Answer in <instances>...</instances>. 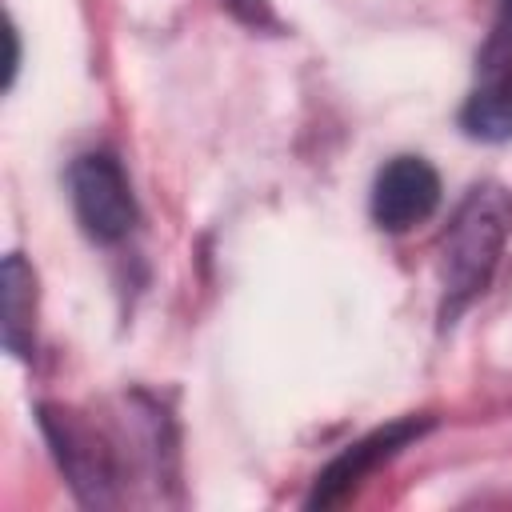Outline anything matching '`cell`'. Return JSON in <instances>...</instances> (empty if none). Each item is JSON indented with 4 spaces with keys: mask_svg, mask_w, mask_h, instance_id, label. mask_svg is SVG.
Returning <instances> with one entry per match:
<instances>
[{
    "mask_svg": "<svg viewBox=\"0 0 512 512\" xmlns=\"http://www.w3.org/2000/svg\"><path fill=\"white\" fill-rule=\"evenodd\" d=\"M512 200L504 188H476L456 212L444 240V320L484 292L508 240Z\"/></svg>",
    "mask_w": 512,
    "mask_h": 512,
    "instance_id": "cell-1",
    "label": "cell"
},
{
    "mask_svg": "<svg viewBox=\"0 0 512 512\" xmlns=\"http://www.w3.org/2000/svg\"><path fill=\"white\" fill-rule=\"evenodd\" d=\"M464 128L480 140L512 136V0H500L496 24L480 48V80L464 104Z\"/></svg>",
    "mask_w": 512,
    "mask_h": 512,
    "instance_id": "cell-2",
    "label": "cell"
},
{
    "mask_svg": "<svg viewBox=\"0 0 512 512\" xmlns=\"http://www.w3.org/2000/svg\"><path fill=\"white\" fill-rule=\"evenodd\" d=\"M72 204H76V216H80L84 232L100 244H112V240L128 236V228L136 220L128 180H124L120 164L104 152L80 156L72 164Z\"/></svg>",
    "mask_w": 512,
    "mask_h": 512,
    "instance_id": "cell-3",
    "label": "cell"
},
{
    "mask_svg": "<svg viewBox=\"0 0 512 512\" xmlns=\"http://www.w3.org/2000/svg\"><path fill=\"white\" fill-rule=\"evenodd\" d=\"M440 204V176L420 156H396L380 168L372 184V216L388 232H408L424 224Z\"/></svg>",
    "mask_w": 512,
    "mask_h": 512,
    "instance_id": "cell-4",
    "label": "cell"
},
{
    "mask_svg": "<svg viewBox=\"0 0 512 512\" xmlns=\"http://www.w3.org/2000/svg\"><path fill=\"white\" fill-rule=\"evenodd\" d=\"M424 432V420H392V424H384V428H376L372 436H364V440H356L348 452H340L320 476H316V488H312V496H308V504L312 508H328V504H340L348 492H356V484L380 464V460H388V456H396L412 436H420Z\"/></svg>",
    "mask_w": 512,
    "mask_h": 512,
    "instance_id": "cell-5",
    "label": "cell"
},
{
    "mask_svg": "<svg viewBox=\"0 0 512 512\" xmlns=\"http://www.w3.org/2000/svg\"><path fill=\"white\" fill-rule=\"evenodd\" d=\"M4 344L16 356H28L32 348V300H36V280L32 268L12 252L4 260Z\"/></svg>",
    "mask_w": 512,
    "mask_h": 512,
    "instance_id": "cell-6",
    "label": "cell"
},
{
    "mask_svg": "<svg viewBox=\"0 0 512 512\" xmlns=\"http://www.w3.org/2000/svg\"><path fill=\"white\" fill-rule=\"evenodd\" d=\"M224 4H228L232 16H240V20L252 24V28L272 24V8H268V0H224Z\"/></svg>",
    "mask_w": 512,
    "mask_h": 512,
    "instance_id": "cell-7",
    "label": "cell"
}]
</instances>
